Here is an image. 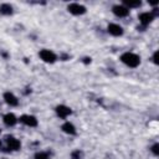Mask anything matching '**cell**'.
Returning <instances> with one entry per match:
<instances>
[{
	"mask_svg": "<svg viewBox=\"0 0 159 159\" xmlns=\"http://www.w3.org/2000/svg\"><path fill=\"white\" fill-rule=\"evenodd\" d=\"M67 10L72 14V15H83L86 12V7L81 4H77V2H72L67 6Z\"/></svg>",
	"mask_w": 159,
	"mask_h": 159,
	"instance_id": "277c9868",
	"label": "cell"
},
{
	"mask_svg": "<svg viewBox=\"0 0 159 159\" xmlns=\"http://www.w3.org/2000/svg\"><path fill=\"white\" fill-rule=\"evenodd\" d=\"M0 14L1 15H11L12 14V6L10 4H1L0 5Z\"/></svg>",
	"mask_w": 159,
	"mask_h": 159,
	"instance_id": "4fadbf2b",
	"label": "cell"
},
{
	"mask_svg": "<svg viewBox=\"0 0 159 159\" xmlns=\"http://www.w3.org/2000/svg\"><path fill=\"white\" fill-rule=\"evenodd\" d=\"M107 30L113 36H122L123 35V29L118 24H109L108 27H107Z\"/></svg>",
	"mask_w": 159,
	"mask_h": 159,
	"instance_id": "ba28073f",
	"label": "cell"
},
{
	"mask_svg": "<svg viewBox=\"0 0 159 159\" xmlns=\"http://www.w3.org/2000/svg\"><path fill=\"white\" fill-rule=\"evenodd\" d=\"M71 113H72V111H71L67 106L60 104V106L56 107V114H57L60 118H66V117H68Z\"/></svg>",
	"mask_w": 159,
	"mask_h": 159,
	"instance_id": "52a82bcc",
	"label": "cell"
},
{
	"mask_svg": "<svg viewBox=\"0 0 159 159\" xmlns=\"http://www.w3.org/2000/svg\"><path fill=\"white\" fill-rule=\"evenodd\" d=\"M39 56L41 57L42 61H45L47 63H53L57 60V56L52 51H50V50H41L40 53H39Z\"/></svg>",
	"mask_w": 159,
	"mask_h": 159,
	"instance_id": "7a4b0ae2",
	"label": "cell"
},
{
	"mask_svg": "<svg viewBox=\"0 0 159 159\" xmlns=\"http://www.w3.org/2000/svg\"><path fill=\"white\" fill-rule=\"evenodd\" d=\"M152 152H153L154 155H158V154H159V144H158V143H155V144L152 147Z\"/></svg>",
	"mask_w": 159,
	"mask_h": 159,
	"instance_id": "e0dca14e",
	"label": "cell"
},
{
	"mask_svg": "<svg viewBox=\"0 0 159 159\" xmlns=\"http://www.w3.org/2000/svg\"><path fill=\"white\" fill-rule=\"evenodd\" d=\"M2 120H4L5 125H7V127H12V125H15L17 123V118L15 117L14 113H6L4 116V118H2Z\"/></svg>",
	"mask_w": 159,
	"mask_h": 159,
	"instance_id": "8fae6325",
	"label": "cell"
},
{
	"mask_svg": "<svg viewBox=\"0 0 159 159\" xmlns=\"http://www.w3.org/2000/svg\"><path fill=\"white\" fill-rule=\"evenodd\" d=\"M120 61L124 65H127L128 67H133V68L137 67V66H139V63H140L139 56L135 55V53H133V52H124L120 56Z\"/></svg>",
	"mask_w": 159,
	"mask_h": 159,
	"instance_id": "6da1fadb",
	"label": "cell"
},
{
	"mask_svg": "<svg viewBox=\"0 0 159 159\" xmlns=\"http://www.w3.org/2000/svg\"><path fill=\"white\" fill-rule=\"evenodd\" d=\"M123 5L129 9V7H139L142 5V1L140 0H137V1H133V0H124L123 1Z\"/></svg>",
	"mask_w": 159,
	"mask_h": 159,
	"instance_id": "5bb4252c",
	"label": "cell"
},
{
	"mask_svg": "<svg viewBox=\"0 0 159 159\" xmlns=\"http://www.w3.org/2000/svg\"><path fill=\"white\" fill-rule=\"evenodd\" d=\"M158 55H159L158 51H155V52L153 53V62H154L155 65H158Z\"/></svg>",
	"mask_w": 159,
	"mask_h": 159,
	"instance_id": "ac0fdd59",
	"label": "cell"
},
{
	"mask_svg": "<svg viewBox=\"0 0 159 159\" xmlns=\"http://www.w3.org/2000/svg\"><path fill=\"white\" fill-rule=\"evenodd\" d=\"M112 11L118 17H125L129 15V9H127L124 5H114L112 7Z\"/></svg>",
	"mask_w": 159,
	"mask_h": 159,
	"instance_id": "5b68a950",
	"label": "cell"
},
{
	"mask_svg": "<svg viewBox=\"0 0 159 159\" xmlns=\"http://www.w3.org/2000/svg\"><path fill=\"white\" fill-rule=\"evenodd\" d=\"M20 122L24 123L25 125H29V127H36L37 125V119L36 117L34 116H30V114H24L20 117Z\"/></svg>",
	"mask_w": 159,
	"mask_h": 159,
	"instance_id": "8992f818",
	"label": "cell"
},
{
	"mask_svg": "<svg viewBox=\"0 0 159 159\" xmlns=\"http://www.w3.org/2000/svg\"><path fill=\"white\" fill-rule=\"evenodd\" d=\"M35 159H48V153H46V152H37L35 154Z\"/></svg>",
	"mask_w": 159,
	"mask_h": 159,
	"instance_id": "2e32d148",
	"label": "cell"
},
{
	"mask_svg": "<svg viewBox=\"0 0 159 159\" xmlns=\"http://www.w3.org/2000/svg\"><path fill=\"white\" fill-rule=\"evenodd\" d=\"M83 62H84V63H89V62H91V58H89V57H84V58H83Z\"/></svg>",
	"mask_w": 159,
	"mask_h": 159,
	"instance_id": "d6986e66",
	"label": "cell"
},
{
	"mask_svg": "<svg viewBox=\"0 0 159 159\" xmlns=\"http://www.w3.org/2000/svg\"><path fill=\"white\" fill-rule=\"evenodd\" d=\"M82 157H83V153L81 152V150H73L72 153H71V158L72 159H82Z\"/></svg>",
	"mask_w": 159,
	"mask_h": 159,
	"instance_id": "9a60e30c",
	"label": "cell"
},
{
	"mask_svg": "<svg viewBox=\"0 0 159 159\" xmlns=\"http://www.w3.org/2000/svg\"><path fill=\"white\" fill-rule=\"evenodd\" d=\"M1 147H2V143H1V140H0V149H1Z\"/></svg>",
	"mask_w": 159,
	"mask_h": 159,
	"instance_id": "ffe728a7",
	"label": "cell"
},
{
	"mask_svg": "<svg viewBox=\"0 0 159 159\" xmlns=\"http://www.w3.org/2000/svg\"><path fill=\"white\" fill-rule=\"evenodd\" d=\"M153 19H154V15L152 14V12H142L140 15H139V21H140V24L145 27L147 25H149L152 21H153Z\"/></svg>",
	"mask_w": 159,
	"mask_h": 159,
	"instance_id": "30bf717a",
	"label": "cell"
},
{
	"mask_svg": "<svg viewBox=\"0 0 159 159\" xmlns=\"http://www.w3.org/2000/svg\"><path fill=\"white\" fill-rule=\"evenodd\" d=\"M4 99H5V102H6L9 106H11V107H15V106L19 104V99H17L16 96H15L14 93H11V92H5V93H4Z\"/></svg>",
	"mask_w": 159,
	"mask_h": 159,
	"instance_id": "9c48e42d",
	"label": "cell"
},
{
	"mask_svg": "<svg viewBox=\"0 0 159 159\" xmlns=\"http://www.w3.org/2000/svg\"><path fill=\"white\" fill-rule=\"evenodd\" d=\"M5 140H6V145H7L6 149H9V150H19V149L21 148L20 140L16 139V138L12 137V135H7Z\"/></svg>",
	"mask_w": 159,
	"mask_h": 159,
	"instance_id": "3957f363",
	"label": "cell"
},
{
	"mask_svg": "<svg viewBox=\"0 0 159 159\" xmlns=\"http://www.w3.org/2000/svg\"><path fill=\"white\" fill-rule=\"evenodd\" d=\"M61 128H62V130H63L66 134H71V135L76 134V128H75V125H73L72 123H70V122L63 123Z\"/></svg>",
	"mask_w": 159,
	"mask_h": 159,
	"instance_id": "7c38bea8",
	"label": "cell"
}]
</instances>
